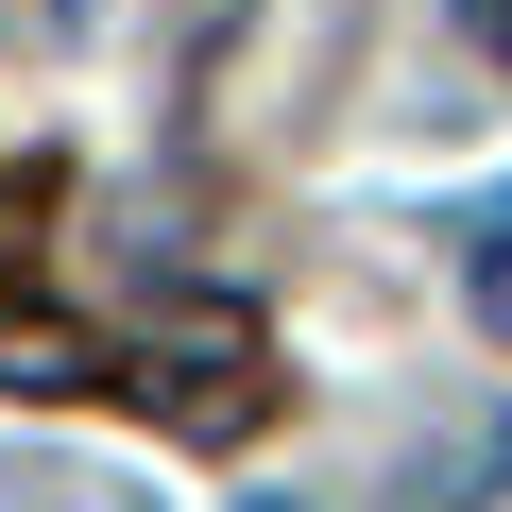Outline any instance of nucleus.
Listing matches in <instances>:
<instances>
[{"instance_id": "obj_1", "label": "nucleus", "mask_w": 512, "mask_h": 512, "mask_svg": "<svg viewBox=\"0 0 512 512\" xmlns=\"http://www.w3.org/2000/svg\"><path fill=\"white\" fill-rule=\"evenodd\" d=\"M154 410H171V427H239V410H256V342H239V325L154 342Z\"/></svg>"}, {"instance_id": "obj_2", "label": "nucleus", "mask_w": 512, "mask_h": 512, "mask_svg": "<svg viewBox=\"0 0 512 512\" xmlns=\"http://www.w3.org/2000/svg\"><path fill=\"white\" fill-rule=\"evenodd\" d=\"M0 393H35V410L52 393H103V342L52 325V308H0Z\"/></svg>"}, {"instance_id": "obj_7", "label": "nucleus", "mask_w": 512, "mask_h": 512, "mask_svg": "<svg viewBox=\"0 0 512 512\" xmlns=\"http://www.w3.org/2000/svg\"><path fill=\"white\" fill-rule=\"evenodd\" d=\"M0 35H18V0H0Z\"/></svg>"}, {"instance_id": "obj_3", "label": "nucleus", "mask_w": 512, "mask_h": 512, "mask_svg": "<svg viewBox=\"0 0 512 512\" xmlns=\"http://www.w3.org/2000/svg\"><path fill=\"white\" fill-rule=\"evenodd\" d=\"M461 308H478V325L512 342V188H495V205L461 222Z\"/></svg>"}, {"instance_id": "obj_8", "label": "nucleus", "mask_w": 512, "mask_h": 512, "mask_svg": "<svg viewBox=\"0 0 512 512\" xmlns=\"http://www.w3.org/2000/svg\"><path fill=\"white\" fill-rule=\"evenodd\" d=\"M103 512H137V495H103Z\"/></svg>"}, {"instance_id": "obj_6", "label": "nucleus", "mask_w": 512, "mask_h": 512, "mask_svg": "<svg viewBox=\"0 0 512 512\" xmlns=\"http://www.w3.org/2000/svg\"><path fill=\"white\" fill-rule=\"evenodd\" d=\"M256 512H308V495H256Z\"/></svg>"}, {"instance_id": "obj_5", "label": "nucleus", "mask_w": 512, "mask_h": 512, "mask_svg": "<svg viewBox=\"0 0 512 512\" xmlns=\"http://www.w3.org/2000/svg\"><path fill=\"white\" fill-rule=\"evenodd\" d=\"M18 18H35V35H86V18H103V0H18Z\"/></svg>"}, {"instance_id": "obj_4", "label": "nucleus", "mask_w": 512, "mask_h": 512, "mask_svg": "<svg viewBox=\"0 0 512 512\" xmlns=\"http://www.w3.org/2000/svg\"><path fill=\"white\" fill-rule=\"evenodd\" d=\"M461 35H478V52H495V69H512V0H461Z\"/></svg>"}]
</instances>
